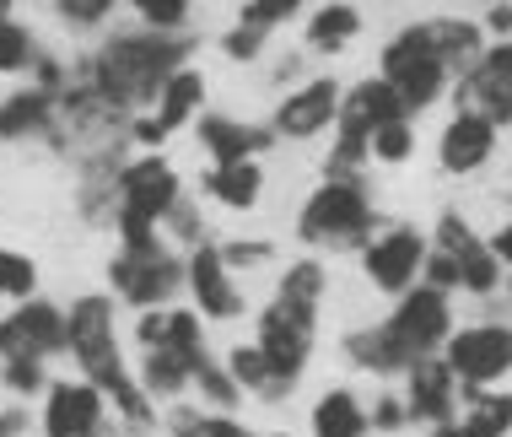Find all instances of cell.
Here are the masks:
<instances>
[{
	"mask_svg": "<svg viewBox=\"0 0 512 437\" xmlns=\"http://www.w3.org/2000/svg\"><path fill=\"white\" fill-rule=\"evenodd\" d=\"M189 54H195V33H157L135 22L108 33L92 54H81L76 71L124 114H151L162 87L189 65Z\"/></svg>",
	"mask_w": 512,
	"mask_h": 437,
	"instance_id": "obj_1",
	"label": "cell"
},
{
	"mask_svg": "<svg viewBox=\"0 0 512 437\" xmlns=\"http://www.w3.org/2000/svg\"><path fill=\"white\" fill-rule=\"evenodd\" d=\"M65 330H71V351L76 378L103 389L108 411L119 416V432H151L157 427V400L141 389V378L130 373L119 351V308L114 292H76L65 303Z\"/></svg>",
	"mask_w": 512,
	"mask_h": 437,
	"instance_id": "obj_2",
	"label": "cell"
},
{
	"mask_svg": "<svg viewBox=\"0 0 512 437\" xmlns=\"http://www.w3.org/2000/svg\"><path fill=\"white\" fill-rule=\"evenodd\" d=\"M448 335H453L448 292H437V286L421 281L399 297V308L383 324H367V330L345 335V357H351V367H362L372 378H394V373H410V367L426 362V357H442Z\"/></svg>",
	"mask_w": 512,
	"mask_h": 437,
	"instance_id": "obj_3",
	"label": "cell"
},
{
	"mask_svg": "<svg viewBox=\"0 0 512 437\" xmlns=\"http://www.w3.org/2000/svg\"><path fill=\"white\" fill-rule=\"evenodd\" d=\"M297 238L308 249H324V254H345V249H367L378 238V206H372L367 184H351V179H324L302 200L297 211Z\"/></svg>",
	"mask_w": 512,
	"mask_h": 437,
	"instance_id": "obj_4",
	"label": "cell"
},
{
	"mask_svg": "<svg viewBox=\"0 0 512 437\" xmlns=\"http://www.w3.org/2000/svg\"><path fill=\"white\" fill-rule=\"evenodd\" d=\"M184 200V179L178 168L162 152H146V157H130L119 173V243H135V238H157L162 222L173 216V206Z\"/></svg>",
	"mask_w": 512,
	"mask_h": 437,
	"instance_id": "obj_5",
	"label": "cell"
},
{
	"mask_svg": "<svg viewBox=\"0 0 512 437\" xmlns=\"http://www.w3.org/2000/svg\"><path fill=\"white\" fill-rule=\"evenodd\" d=\"M184 286V254L173 249L168 238H135L119 243L114 259H108V292L130 308H168Z\"/></svg>",
	"mask_w": 512,
	"mask_h": 437,
	"instance_id": "obj_6",
	"label": "cell"
},
{
	"mask_svg": "<svg viewBox=\"0 0 512 437\" xmlns=\"http://www.w3.org/2000/svg\"><path fill=\"white\" fill-rule=\"evenodd\" d=\"M378 76L389 81L399 98H405L410 114L432 108L442 92L453 87V71L442 65V54L432 49V38H426L421 22H410L405 33H394L389 44H383V54H378Z\"/></svg>",
	"mask_w": 512,
	"mask_h": 437,
	"instance_id": "obj_7",
	"label": "cell"
},
{
	"mask_svg": "<svg viewBox=\"0 0 512 437\" xmlns=\"http://www.w3.org/2000/svg\"><path fill=\"white\" fill-rule=\"evenodd\" d=\"M442 362L453 367L459 389H491L512 373V324L486 319V324H464L448 335Z\"/></svg>",
	"mask_w": 512,
	"mask_h": 437,
	"instance_id": "obj_8",
	"label": "cell"
},
{
	"mask_svg": "<svg viewBox=\"0 0 512 437\" xmlns=\"http://www.w3.org/2000/svg\"><path fill=\"white\" fill-rule=\"evenodd\" d=\"M259 351L275 362V373L286 384H297L313 362V340H318V308L286 303V297H270V308H259Z\"/></svg>",
	"mask_w": 512,
	"mask_h": 437,
	"instance_id": "obj_9",
	"label": "cell"
},
{
	"mask_svg": "<svg viewBox=\"0 0 512 437\" xmlns=\"http://www.w3.org/2000/svg\"><path fill=\"white\" fill-rule=\"evenodd\" d=\"M71 351V330H65V303H54V297H27L17 303L11 313H0V362L11 357H65Z\"/></svg>",
	"mask_w": 512,
	"mask_h": 437,
	"instance_id": "obj_10",
	"label": "cell"
},
{
	"mask_svg": "<svg viewBox=\"0 0 512 437\" xmlns=\"http://www.w3.org/2000/svg\"><path fill=\"white\" fill-rule=\"evenodd\" d=\"M426 254H432V243H426L415 227H383L362 249V276L378 286V292L405 297L410 286H421Z\"/></svg>",
	"mask_w": 512,
	"mask_h": 437,
	"instance_id": "obj_11",
	"label": "cell"
},
{
	"mask_svg": "<svg viewBox=\"0 0 512 437\" xmlns=\"http://www.w3.org/2000/svg\"><path fill=\"white\" fill-rule=\"evenodd\" d=\"M184 286H189V297H195L205 324H232V319H243V308H248V297L238 292L227 259H221V243H211V238L184 254Z\"/></svg>",
	"mask_w": 512,
	"mask_h": 437,
	"instance_id": "obj_12",
	"label": "cell"
},
{
	"mask_svg": "<svg viewBox=\"0 0 512 437\" xmlns=\"http://www.w3.org/2000/svg\"><path fill=\"white\" fill-rule=\"evenodd\" d=\"M340 103H345V87L335 76L302 81V87H292L275 103V119H270L275 141H313V135H324L340 119Z\"/></svg>",
	"mask_w": 512,
	"mask_h": 437,
	"instance_id": "obj_13",
	"label": "cell"
},
{
	"mask_svg": "<svg viewBox=\"0 0 512 437\" xmlns=\"http://www.w3.org/2000/svg\"><path fill=\"white\" fill-rule=\"evenodd\" d=\"M394 119H410L405 98L389 87L383 76H367L356 87H345V103H340V119H335V141H351V146H367L372 152V135Z\"/></svg>",
	"mask_w": 512,
	"mask_h": 437,
	"instance_id": "obj_14",
	"label": "cell"
},
{
	"mask_svg": "<svg viewBox=\"0 0 512 437\" xmlns=\"http://www.w3.org/2000/svg\"><path fill=\"white\" fill-rule=\"evenodd\" d=\"M432 249H442L453 265H459V286H464V292L491 297L496 286H502V259L491 254V243L480 238L459 211H442L437 216V243H432Z\"/></svg>",
	"mask_w": 512,
	"mask_h": 437,
	"instance_id": "obj_15",
	"label": "cell"
},
{
	"mask_svg": "<svg viewBox=\"0 0 512 437\" xmlns=\"http://www.w3.org/2000/svg\"><path fill=\"white\" fill-rule=\"evenodd\" d=\"M108 427V400L98 384L87 378H54L44 394V411H38V432L44 437H87Z\"/></svg>",
	"mask_w": 512,
	"mask_h": 437,
	"instance_id": "obj_16",
	"label": "cell"
},
{
	"mask_svg": "<svg viewBox=\"0 0 512 437\" xmlns=\"http://www.w3.org/2000/svg\"><path fill=\"white\" fill-rule=\"evenodd\" d=\"M491 157H496V125H491L486 114H475V108H453V119H448V125H442V135H437V162H442V173L469 179V173H480Z\"/></svg>",
	"mask_w": 512,
	"mask_h": 437,
	"instance_id": "obj_17",
	"label": "cell"
},
{
	"mask_svg": "<svg viewBox=\"0 0 512 437\" xmlns=\"http://www.w3.org/2000/svg\"><path fill=\"white\" fill-rule=\"evenodd\" d=\"M195 141L211 162H259V152L275 146V130L254 125V119H232V114H200Z\"/></svg>",
	"mask_w": 512,
	"mask_h": 437,
	"instance_id": "obj_18",
	"label": "cell"
},
{
	"mask_svg": "<svg viewBox=\"0 0 512 437\" xmlns=\"http://www.w3.org/2000/svg\"><path fill=\"white\" fill-rule=\"evenodd\" d=\"M410 389H405V405H410V421H421V427H442V421H453V411H459L464 389L459 378H453V367L442 357H426L410 367Z\"/></svg>",
	"mask_w": 512,
	"mask_h": 437,
	"instance_id": "obj_19",
	"label": "cell"
},
{
	"mask_svg": "<svg viewBox=\"0 0 512 437\" xmlns=\"http://www.w3.org/2000/svg\"><path fill=\"white\" fill-rule=\"evenodd\" d=\"M54 114H60V98L44 87H33V81H22L17 92L0 98V146H22V141L49 146Z\"/></svg>",
	"mask_w": 512,
	"mask_h": 437,
	"instance_id": "obj_20",
	"label": "cell"
},
{
	"mask_svg": "<svg viewBox=\"0 0 512 437\" xmlns=\"http://www.w3.org/2000/svg\"><path fill=\"white\" fill-rule=\"evenodd\" d=\"M426 38H432V49L442 54V65L453 71V81H464L469 71L480 65V54H486V27L475 17H426Z\"/></svg>",
	"mask_w": 512,
	"mask_h": 437,
	"instance_id": "obj_21",
	"label": "cell"
},
{
	"mask_svg": "<svg viewBox=\"0 0 512 437\" xmlns=\"http://www.w3.org/2000/svg\"><path fill=\"white\" fill-rule=\"evenodd\" d=\"M200 195H211L227 211H254L265 195V168L259 162H211L200 173Z\"/></svg>",
	"mask_w": 512,
	"mask_h": 437,
	"instance_id": "obj_22",
	"label": "cell"
},
{
	"mask_svg": "<svg viewBox=\"0 0 512 437\" xmlns=\"http://www.w3.org/2000/svg\"><path fill=\"white\" fill-rule=\"evenodd\" d=\"M453 98H459V108H475V114H486L496 130L512 125V76L496 71L486 54H480V65L459 81V92H453Z\"/></svg>",
	"mask_w": 512,
	"mask_h": 437,
	"instance_id": "obj_23",
	"label": "cell"
},
{
	"mask_svg": "<svg viewBox=\"0 0 512 437\" xmlns=\"http://www.w3.org/2000/svg\"><path fill=\"white\" fill-rule=\"evenodd\" d=\"M200 108H205V76L195 71V65H184V71H178L168 87H162L157 108H151V125H157L162 141H168V135H178L184 125H195Z\"/></svg>",
	"mask_w": 512,
	"mask_h": 437,
	"instance_id": "obj_24",
	"label": "cell"
},
{
	"mask_svg": "<svg viewBox=\"0 0 512 437\" xmlns=\"http://www.w3.org/2000/svg\"><path fill=\"white\" fill-rule=\"evenodd\" d=\"M227 373L238 378L243 394H254V400H265V405H281L286 394L297 389V384H286V378L275 373V362L259 351V340H243V346L227 351Z\"/></svg>",
	"mask_w": 512,
	"mask_h": 437,
	"instance_id": "obj_25",
	"label": "cell"
},
{
	"mask_svg": "<svg viewBox=\"0 0 512 437\" xmlns=\"http://www.w3.org/2000/svg\"><path fill=\"white\" fill-rule=\"evenodd\" d=\"M356 33H362V11L351 6V0H329V6H318L308 22H302V44L308 54H340L356 44Z\"/></svg>",
	"mask_w": 512,
	"mask_h": 437,
	"instance_id": "obj_26",
	"label": "cell"
},
{
	"mask_svg": "<svg viewBox=\"0 0 512 437\" xmlns=\"http://www.w3.org/2000/svg\"><path fill=\"white\" fill-rule=\"evenodd\" d=\"M308 432L313 437H367L372 432V416L367 405L356 400V389H324L308 416Z\"/></svg>",
	"mask_w": 512,
	"mask_h": 437,
	"instance_id": "obj_27",
	"label": "cell"
},
{
	"mask_svg": "<svg viewBox=\"0 0 512 437\" xmlns=\"http://www.w3.org/2000/svg\"><path fill=\"white\" fill-rule=\"evenodd\" d=\"M141 389L151 394L157 405H168V400H178L189 384H195V367H189L178 351H168V346H157V351H141Z\"/></svg>",
	"mask_w": 512,
	"mask_h": 437,
	"instance_id": "obj_28",
	"label": "cell"
},
{
	"mask_svg": "<svg viewBox=\"0 0 512 437\" xmlns=\"http://www.w3.org/2000/svg\"><path fill=\"white\" fill-rule=\"evenodd\" d=\"M464 432L469 437H507L512 432V394L464 389Z\"/></svg>",
	"mask_w": 512,
	"mask_h": 437,
	"instance_id": "obj_29",
	"label": "cell"
},
{
	"mask_svg": "<svg viewBox=\"0 0 512 437\" xmlns=\"http://www.w3.org/2000/svg\"><path fill=\"white\" fill-rule=\"evenodd\" d=\"M38 54H44V44H38V33L17 17L0 22V76H33Z\"/></svg>",
	"mask_w": 512,
	"mask_h": 437,
	"instance_id": "obj_30",
	"label": "cell"
},
{
	"mask_svg": "<svg viewBox=\"0 0 512 437\" xmlns=\"http://www.w3.org/2000/svg\"><path fill=\"white\" fill-rule=\"evenodd\" d=\"M324 292H329V270L318 265V259H292V265L281 270V281H275V297L302 303V308H318Z\"/></svg>",
	"mask_w": 512,
	"mask_h": 437,
	"instance_id": "obj_31",
	"label": "cell"
},
{
	"mask_svg": "<svg viewBox=\"0 0 512 437\" xmlns=\"http://www.w3.org/2000/svg\"><path fill=\"white\" fill-rule=\"evenodd\" d=\"M162 346L178 351L189 367L211 362V351H205V319H200V308H168V335H162Z\"/></svg>",
	"mask_w": 512,
	"mask_h": 437,
	"instance_id": "obj_32",
	"label": "cell"
},
{
	"mask_svg": "<svg viewBox=\"0 0 512 437\" xmlns=\"http://www.w3.org/2000/svg\"><path fill=\"white\" fill-rule=\"evenodd\" d=\"M49 362H38V357H11V362H0V389L11 394V400H33V394H49Z\"/></svg>",
	"mask_w": 512,
	"mask_h": 437,
	"instance_id": "obj_33",
	"label": "cell"
},
{
	"mask_svg": "<svg viewBox=\"0 0 512 437\" xmlns=\"http://www.w3.org/2000/svg\"><path fill=\"white\" fill-rule=\"evenodd\" d=\"M135 11L141 27H157V33H189V17H195V0H124Z\"/></svg>",
	"mask_w": 512,
	"mask_h": 437,
	"instance_id": "obj_34",
	"label": "cell"
},
{
	"mask_svg": "<svg viewBox=\"0 0 512 437\" xmlns=\"http://www.w3.org/2000/svg\"><path fill=\"white\" fill-rule=\"evenodd\" d=\"M0 297H6V303L38 297V265L22 249H0Z\"/></svg>",
	"mask_w": 512,
	"mask_h": 437,
	"instance_id": "obj_35",
	"label": "cell"
},
{
	"mask_svg": "<svg viewBox=\"0 0 512 437\" xmlns=\"http://www.w3.org/2000/svg\"><path fill=\"white\" fill-rule=\"evenodd\" d=\"M415 157V125L410 119H394V125H383L372 135V162L378 168H399V162Z\"/></svg>",
	"mask_w": 512,
	"mask_h": 437,
	"instance_id": "obj_36",
	"label": "cell"
},
{
	"mask_svg": "<svg viewBox=\"0 0 512 437\" xmlns=\"http://www.w3.org/2000/svg\"><path fill=\"white\" fill-rule=\"evenodd\" d=\"M195 389L205 394V405H216V411H227V416H232V405L243 400L238 378H232L221 362H200V367H195Z\"/></svg>",
	"mask_w": 512,
	"mask_h": 437,
	"instance_id": "obj_37",
	"label": "cell"
},
{
	"mask_svg": "<svg viewBox=\"0 0 512 437\" xmlns=\"http://www.w3.org/2000/svg\"><path fill=\"white\" fill-rule=\"evenodd\" d=\"M49 6H54V17L71 27V33H98V27L114 17L119 0H49Z\"/></svg>",
	"mask_w": 512,
	"mask_h": 437,
	"instance_id": "obj_38",
	"label": "cell"
},
{
	"mask_svg": "<svg viewBox=\"0 0 512 437\" xmlns=\"http://www.w3.org/2000/svg\"><path fill=\"white\" fill-rule=\"evenodd\" d=\"M265 27H254V22H238V27H227L221 33V54H227L232 65H254L259 54H265Z\"/></svg>",
	"mask_w": 512,
	"mask_h": 437,
	"instance_id": "obj_39",
	"label": "cell"
},
{
	"mask_svg": "<svg viewBox=\"0 0 512 437\" xmlns=\"http://www.w3.org/2000/svg\"><path fill=\"white\" fill-rule=\"evenodd\" d=\"M162 227H168V238L173 243H184V254L189 249H200V243H205V222H200V206H195V200H178V206H173V216H168V222H162Z\"/></svg>",
	"mask_w": 512,
	"mask_h": 437,
	"instance_id": "obj_40",
	"label": "cell"
},
{
	"mask_svg": "<svg viewBox=\"0 0 512 437\" xmlns=\"http://www.w3.org/2000/svg\"><path fill=\"white\" fill-rule=\"evenodd\" d=\"M302 6H308V0H243V17L238 22H254V27H265V33H275V27L292 22Z\"/></svg>",
	"mask_w": 512,
	"mask_h": 437,
	"instance_id": "obj_41",
	"label": "cell"
},
{
	"mask_svg": "<svg viewBox=\"0 0 512 437\" xmlns=\"http://www.w3.org/2000/svg\"><path fill=\"white\" fill-rule=\"evenodd\" d=\"M221 259H227V270H259V265H270V259H275V243H265V238H232V243H221Z\"/></svg>",
	"mask_w": 512,
	"mask_h": 437,
	"instance_id": "obj_42",
	"label": "cell"
},
{
	"mask_svg": "<svg viewBox=\"0 0 512 437\" xmlns=\"http://www.w3.org/2000/svg\"><path fill=\"white\" fill-rule=\"evenodd\" d=\"M421 281L426 286H437V292H459V265H453L442 249L426 254V270H421Z\"/></svg>",
	"mask_w": 512,
	"mask_h": 437,
	"instance_id": "obj_43",
	"label": "cell"
},
{
	"mask_svg": "<svg viewBox=\"0 0 512 437\" xmlns=\"http://www.w3.org/2000/svg\"><path fill=\"white\" fill-rule=\"evenodd\" d=\"M367 416H372V427H378V432H399L410 421V405L399 400V394H378V405H372Z\"/></svg>",
	"mask_w": 512,
	"mask_h": 437,
	"instance_id": "obj_44",
	"label": "cell"
},
{
	"mask_svg": "<svg viewBox=\"0 0 512 437\" xmlns=\"http://www.w3.org/2000/svg\"><path fill=\"white\" fill-rule=\"evenodd\" d=\"M195 437H259V432H248L243 421L227 416V411H205L200 427H195Z\"/></svg>",
	"mask_w": 512,
	"mask_h": 437,
	"instance_id": "obj_45",
	"label": "cell"
},
{
	"mask_svg": "<svg viewBox=\"0 0 512 437\" xmlns=\"http://www.w3.org/2000/svg\"><path fill=\"white\" fill-rule=\"evenodd\" d=\"M162 335H168V308H146L141 319H135V340H141V351H157Z\"/></svg>",
	"mask_w": 512,
	"mask_h": 437,
	"instance_id": "obj_46",
	"label": "cell"
},
{
	"mask_svg": "<svg viewBox=\"0 0 512 437\" xmlns=\"http://www.w3.org/2000/svg\"><path fill=\"white\" fill-rule=\"evenodd\" d=\"M486 33H496V38H512V0H491V11H486Z\"/></svg>",
	"mask_w": 512,
	"mask_h": 437,
	"instance_id": "obj_47",
	"label": "cell"
},
{
	"mask_svg": "<svg viewBox=\"0 0 512 437\" xmlns=\"http://www.w3.org/2000/svg\"><path fill=\"white\" fill-rule=\"evenodd\" d=\"M486 243H491V254L502 259V270H512V222H502V227H496Z\"/></svg>",
	"mask_w": 512,
	"mask_h": 437,
	"instance_id": "obj_48",
	"label": "cell"
},
{
	"mask_svg": "<svg viewBox=\"0 0 512 437\" xmlns=\"http://www.w3.org/2000/svg\"><path fill=\"white\" fill-rule=\"evenodd\" d=\"M0 437H27V411L22 405H6V411H0Z\"/></svg>",
	"mask_w": 512,
	"mask_h": 437,
	"instance_id": "obj_49",
	"label": "cell"
},
{
	"mask_svg": "<svg viewBox=\"0 0 512 437\" xmlns=\"http://www.w3.org/2000/svg\"><path fill=\"white\" fill-rule=\"evenodd\" d=\"M486 60H491L502 76H512V38H502V44H491V49H486Z\"/></svg>",
	"mask_w": 512,
	"mask_h": 437,
	"instance_id": "obj_50",
	"label": "cell"
},
{
	"mask_svg": "<svg viewBox=\"0 0 512 437\" xmlns=\"http://www.w3.org/2000/svg\"><path fill=\"white\" fill-rule=\"evenodd\" d=\"M432 437H469L464 421H442V427H432Z\"/></svg>",
	"mask_w": 512,
	"mask_h": 437,
	"instance_id": "obj_51",
	"label": "cell"
},
{
	"mask_svg": "<svg viewBox=\"0 0 512 437\" xmlns=\"http://www.w3.org/2000/svg\"><path fill=\"white\" fill-rule=\"evenodd\" d=\"M87 437H119V421H108V427H98V432H87Z\"/></svg>",
	"mask_w": 512,
	"mask_h": 437,
	"instance_id": "obj_52",
	"label": "cell"
},
{
	"mask_svg": "<svg viewBox=\"0 0 512 437\" xmlns=\"http://www.w3.org/2000/svg\"><path fill=\"white\" fill-rule=\"evenodd\" d=\"M6 17H17V0H0V22Z\"/></svg>",
	"mask_w": 512,
	"mask_h": 437,
	"instance_id": "obj_53",
	"label": "cell"
},
{
	"mask_svg": "<svg viewBox=\"0 0 512 437\" xmlns=\"http://www.w3.org/2000/svg\"><path fill=\"white\" fill-rule=\"evenodd\" d=\"M265 437H292V432H265Z\"/></svg>",
	"mask_w": 512,
	"mask_h": 437,
	"instance_id": "obj_54",
	"label": "cell"
},
{
	"mask_svg": "<svg viewBox=\"0 0 512 437\" xmlns=\"http://www.w3.org/2000/svg\"><path fill=\"white\" fill-rule=\"evenodd\" d=\"M507 297H512V276H507Z\"/></svg>",
	"mask_w": 512,
	"mask_h": 437,
	"instance_id": "obj_55",
	"label": "cell"
},
{
	"mask_svg": "<svg viewBox=\"0 0 512 437\" xmlns=\"http://www.w3.org/2000/svg\"><path fill=\"white\" fill-rule=\"evenodd\" d=\"M0 303H6V297H0Z\"/></svg>",
	"mask_w": 512,
	"mask_h": 437,
	"instance_id": "obj_56",
	"label": "cell"
}]
</instances>
